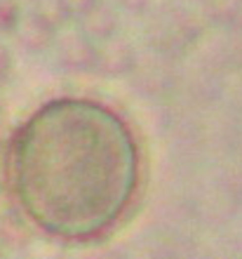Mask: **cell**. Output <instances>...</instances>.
Here are the masks:
<instances>
[{"label": "cell", "instance_id": "1", "mask_svg": "<svg viewBox=\"0 0 242 259\" xmlns=\"http://www.w3.org/2000/svg\"><path fill=\"white\" fill-rule=\"evenodd\" d=\"M0 179L38 236L59 245H96L136 214L148 153L136 125L113 104L61 95L14 127L0 156Z\"/></svg>", "mask_w": 242, "mask_h": 259}]
</instances>
